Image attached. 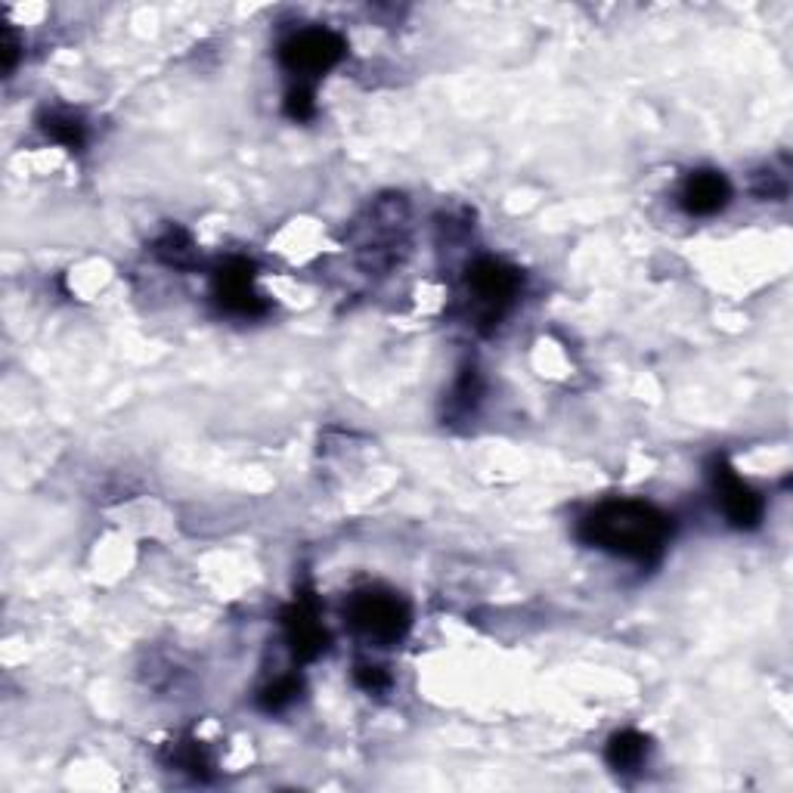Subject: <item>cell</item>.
<instances>
[{
    "instance_id": "52a82bcc",
    "label": "cell",
    "mask_w": 793,
    "mask_h": 793,
    "mask_svg": "<svg viewBox=\"0 0 793 793\" xmlns=\"http://www.w3.org/2000/svg\"><path fill=\"white\" fill-rule=\"evenodd\" d=\"M283 629L291 654L298 660H316L329 648V633L316 614V604L310 599H298L283 614Z\"/></svg>"
},
{
    "instance_id": "5b68a950",
    "label": "cell",
    "mask_w": 793,
    "mask_h": 793,
    "mask_svg": "<svg viewBox=\"0 0 793 793\" xmlns=\"http://www.w3.org/2000/svg\"><path fill=\"white\" fill-rule=\"evenodd\" d=\"M710 478H713V486H717V496L719 503H722V512H725L729 524L737 527V530H754V527H759L766 503H762V496L756 493L754 486L747 484L735 468L729 465L725 456L713 459Z\"/></svg>"
},
{
    "instance_id": "6da1fadb",
    "label": "cell",
    "mask_w": 793,
    "mask_h": 793,
    "mask_svg": "<svg viewBox=\"0 0 793 793\" xmlns=\"http://www.w3.org/2000/svg\"><path fill=\"white\" fill-rule=\"evenodd\" d=\"M673 537V521L658 505L641 500H614L592 508L580 521V540L608 555L629 562H658Z\"/></svg>"
},
{
    "instance_id": "30bf717a",
    "label": "cell",
    "mask_w": 793,
    "mask_h": 793,
    "mask_svg": "<svg viewBox=\"0 0 793 793\" xmlns=\"http://www.w3.org/2000/svg\"><path fill=\"white\" fill-rule=\"evenodd\" d=\"M40 128H44V134L50 136V140H57L59 146H65L72 153L84 149V143H87V128L72 112H47V116L40 118Z\"/></svg>"
},
{
    "instance_id": "4fadbf2b",
    "label": "cell",
    "mask_w": 793,
    "mask_h": 793,
    "mask_svg": "<svg viewBox=\"0 0 793 793\" xmlns=\"http://www.w3.org/2000/svg\"><path fill=\"white\" fill-rule=\"evenodd\" d=\"M478 397H481V379H478L474 369H465V375L456 382V391H453V409L471 412L478 407Z\"/></svg>"
},
{
    "instance_id": "8fae6325",
    "label": "cell",
    "mask_w": 793,
    "mask_h": 793,
    "mask_svg": "<svg viewBox=\"0 0 793 793\" xmlns=\"http://www.w3.org/2000/svg\"><path fill=\"white\" fill-rule=\"evenodd\" d=\"M155 254L165 261V264H171L177 271H187V267H193L195 264V245L193 239L187 236L183 230H168L158 242H155Z\"/></svg>"
},
{
    "instance_id": "7c38bea8",
    "label": "cell",
    "mask_w": 793,
    "mask_h": 793,
    "mask_svg": "<svg viewBox=\"0 0 793 793\" xmlns=\"http://www.w3.org/2000/svg\"><path fill=\"white\" fill-rule=\"evenodd\" d=\"M298 692H301V682L286 676L279 678V682H273V685H267V688L261 692V697H257V704H261L267 713H279V710H286L289 704H295Z\"/></svg>"
},
{
    "instance_id": "9a60e30c",
    "label": "cell",
    "mask_w": 793,
    "mask_h": 793,
    "mask_svg": "<svg viewBox=\"0 0 793 793\" xmlns=\"http://www.w3.org/2000/svg\"><path fill=\"white\" fill-rule=\"evenodd\" d=\"M313 94H310L308 87H295L289 91V97H286V116L295 118V121H308L313 118Z\"/></svg>"
},
{
    "instance_id": "8992f818",
    "label": "cell",
    "mask_w": 793,
    "mask_h": 793,
    "mask_svg": "<svg viewBox=\"0 0 793 793\" xmlns=\"http://www.w3.org/2000/svg\"><path fill=\"white\" fill-rule=\"evenodd\" d=\"M214 298L232 316H261L264 313V301L254 289V267L242 257H232L214 273Z\"/></svg>"
},
{
    "instance_id": "7a4b0ae2",
    "label": "cell",
    "mask_w": 793,
    "mask_h": 793,
    "mask_svg": "<svg viewBox=\"0 0 793 793\" xmlns=\"http://www.w3.org/2000/svg\"><path fill=\"white\" fill-rule=\"evenodd\" d=\"M348 620L363 639L379 645V648H391V645L404 641L409 626H412L407 601L397 599L394 592H385V589L357 592L348 604Z\"/></svg>"
},
{
    "instance_id": "277c9868",
    "label": "cell",
    "mask_w": 793,
    "mask_h": 793,
    "mask_svg": "<svg viewBox=\"0 0 793 793\" xmlns=\"http://www.w3.org/2000/svg\"><path fill=\"white\" fill-rule=\"evenodd\" d=\"M345 50H348L345 38L329 28H304V32H295L283 44L279 59L291 75L320 77L345 59Z\"/></svg>"
},
{
    "instance_id": "2e32d148",
    "label": "cell",
    "mask_w": 793,
    "mask_h": 793,
    "mask_svg": "<svg viewBox=\"0 0 793 793\" xmlns=\"http://www.w3.org/2000/svg\"><path fill=\"white\" fill-rule=\"evenodd\" d=\"M357 685L369 692V695H382L387 685H391V676H387L382 666H357Z\"/></svg>"
},
{
    "instance_id": "e0dca14e",
    "label": "cell",
    "mask_w": 793,
    "mask_h": 793,
    "mask_svg": "<svg viewBox=\"0 0 793 793\" xmlns=\"http://www.w3.org/2000/svg\"><path fill=\"white\" fill-rule=\"evenodd\" d=\"M20 50H22V44H20V38H16V32H13L10 25H3V28H0V57H3V72H7V75L16 69V62H20Z\"/></svg>"
},
{
    "instance_id": "5bb4252c",
    "label": "cell",
    "mask_w": 793,
    "mask_h": 793,
    "mask_svg": "<svg viewBox=\"0 0 793 793\" xmlns=\"http://www.w3.org/2000/svg\"><path fill=\"white\" fill-rule=\"evenodd\" d=\"M175 766L177 769H183V772L195 774V778L208 772V759H205V754L199 750V744H177Z\"/></svg>"
},
{
    "instance_id": "3957f363",
    "label": "cell",
    "mask_w": 793,
    "mask_h": 793,
    "mask_svg": "<svg viewBox=\"0 0 793 793\" xmlns=\"http://www.w3.org/2000/svg\"><path fill=\"white\" fill-rule=\"evenodd\" d=\"M521 273L508 267L503 261L493 257H481L468 267V291L474 298L478 308V320L484 323V329L500 326L505 310L512 308L521 295Z\"/></svg>"
},
{
    "instance_id": "9c48e42d",
    "label": "cell",
    "mask_w": 793,
    "mask_h": 793,
    "mask_svg": "<svg viewBox=\"0 0 793 793\" xmlns=\"http://www.w3.org/2000/svg\"><path fill=\"white\" fill-rule=\"evenodd\" d=\"M648 750H651V741L636 732V729H626V732H617V735L608 741V766L617 769V772H636L645 766L648 759Z\"/></svg>"
},
{
    "instance_id": "ba28073f",
    "label": "cell",
    "mask_w": 793,
    "mask_h": 793,
    "mask_svg": "<svg viewBox=\"0 0 793 793\" xmlns=\"http://www.w3.org/2000/svg\"><path fill=\"white\" fill-rule=\"evenodd\" d=\"M732 199V187L719 171H695L682 187V208L695 217L719 214Z\"/></svg>"
}]
</instances>
